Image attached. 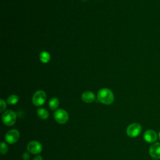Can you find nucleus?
I'll list each match as a JSON object with an SVG mask.
<instances>
[{"instance_id":"f257e3e1","label":"nucleus","mask_w":160,"mask_h":160,"mask_svg":"<svg viewBox=\"0 0 160 160\" xmlns=\"http://www.w3.org/2000/svg\"><path fill=\"white\" fill-rule=\"evenodd\" d=\"M97 97L101 102L106 105L112 104L114 99L112 92L108 88H102L100 89L98 92Z\"/></svg>"},{"instance_id":"f03ea898","label":"nucleus","mask_w":160,"mask_h":160,"mask_svg":"<svg viewBox=\"0 0 160 160\" xmlns=\"http://www.w3.org/2000/svg\"><path fill=\"white\" fill-rule=\"evenodd\" d=\"M2 120L5 125L8 126H12L16 122V114L11 110H7L2 114Z\"/></svg>"},{"instance_id":"7ed1b4c3","label":"nucleus","mask_w":160,"mask_h":160,"mask_svg":"<svg viewBox=\"0 0 160 160\" xmlns=\"http://www.w3.org/2000/svg\"><path fill=\"white\" fill-rule=\"evenodd\" d=\"M142 128L139 123H132L128 126L126 129V133L131 138H135L139 135L141 132Z\"/></svg>"},{"instance_id":"20e7f679","label":"nucleus","mask_w":160,"mask_h":160,"mask_svg":"<svg viewBox=\"0 0 160 160\" xmlns=\"http://www.w3.org/2000/svg\"><path fill=\"white\" fill-rule=\"evenodd\" d=\"M54 118L58 123L63 124L68 122L69 119V115L65 110L59 109L54 112Z\"/></svg>"},{"instance_id":"39448f33","label":"nucleus","mask_w":160,"mask_h":160,"mask_svg":"<svg viewBox=\"0 0 160 160\" xmlns=\"http://www.w3.org/2000/svg\"><path fill=\"white\" fill-rule=\"evenodd\" d=\"M32 102L34 105L39 106L42 105L46 99V94L44 91L39 90L36 91L32 96Z\"/></svg>"},{"instance_id":"423d86ee","label":"nucleus","mask_w":160,"mask_h":160,"mask_svg":"<svg viewBox=\"0 0 160 160\" xmlns=\"http://www.w3.org/2000/svg\"><path fill=\"white\" fill-rule=\"evenodd\" d=\"M19 138V132L16 129H11L5 135V140L9 144L15 143Z\"/></svg>"},{"instance_id":"0eeeda50","label":"nucleus","mask_w":160,"mask_h":160,"mask_svg":"<svg viewBox=\"0 0 160 160\" xmlns=\"http://www.w3.org/2000/svg\"><path fill=\"white\" fill-rule=\"evenodd\" d=\"M27 149L31 153L36 154H39L42 151V146L40 142L36 141H32L28 144Z\"/></svg>"},{"instance_id":"6e6552de","label":"nucleus","mask_w":160,"mask_h":160,"mask_svg":"<svg viewBox=\"0 0 160 160\" xmlns=\"http://www.w3.org/2000/svg\"><path fill=\"white\" fill-rule=\"evenodd\" d=\"M150 156L154 159H160V142H156L152 144L149 149Z\"/></svg>"},{"instance_id":"1a4fd4ad","label":"nucleus","mask_w":160,"mask_h":160,"mask_svg":"<svg viewBox=\"0 0 160 160\" xmlns=\"http://www.w3.org/2000/svg\"><path fill=\"white\" fill-rule=\"evenodd\" d=\"M144 140L149 143L155 142L158 139L157 133L152 129H148L146 131L143 135Z\"/></svg>"},{"instance_id":"9d476101","label":"nucleus","mask_w":160,"mask_h":160,"mask_svg":"<svg viewBox=\"0 0 160 160\" xmlns=\"http://www.w3.org/2000/svg\"><path fill=\"white\" fill-rule=\"evenodd\" d=\"M82 100L87 103H90L95 100V95L91 91H86L82 94Z\"/></svg>"},{"instance_id":"9b49d317","label":"nucleus","mask_w":160,"mask_h":160,"mask_svg":"<svg viewBox=\"0 0 160 160\" xmlns=\"http://www.w3.org/2000/svg\"><path fill=\"white\" fill-rule=\"evenodd\" d=\"M37 114L38 116L42 119H46L49 117L48 111L44 108H39L37 110Z\"/></svg>"},{"instance_id":"f8f14e48","label":"nucleus","mask_w":160,"mask_h":160,"mask_svg":"<svg viewBox=\"0 0 160 160\" xmlns=\"http://www.w3.org/2000/svg\"><path fill=\"white\" fill-rule=\"evenodd\" d=\"M39 58L42 62L47 63L49 61V60L51 59V56L48 52L42 51L41 52V54L39 55Z\"/></svg>"},{"instance_id":"ddd939ff","label":"nucleus","mask_w":160,"mask_h":160,"mask_svg":"<svg viewBox=\"0 0 160 160\" xmlns=\"http://www.w3.org/2000/svg\"><path fill=\"white\" fill-rule=\"evenodd\" d=\"M59 101L57 98H52L49 102V106L51 109L55 110L59 106Z\"/></svg>"},{"instance_id":"4468645a","label":"nucleus","mask_w":160,"mask_h":160,"mask_svg":"<svg viewBox=\"0 0 160 160\" xmlns=\"http://www.w3.org/2000/svg\"><path fill=\"white\" fill-rule=\"evenodd\" d=\"M18 101H19V97L15 94H12L9 96L7 99L8 103L11 105L16 104L18 102Z\"/></svg>"},{"instance_id":"2eb2a0df","label":"nucleus","mask_w":160,"mask_h":160,"mask_svg":"<svg viewBox=\"0 0 160 160\" xmlns=\"http://www.w3.org/2000/svg\"><path fill=\"white\" fill-rule=\"evenodd\" d=\"M8 151V147L6 145V144L4 142H2L1 144V153L2 154H6Z\"/></svg>"},{"instance_id":"dca6fc26","label":"nucleus","mask_w":160,"mask_h":160,"mask_svg":"<svg viewBox=\"0 0 160 160\" xmlns=\"http://www.w3.org/2000/svg\"><path fill=\"white\" fill-rule=\"evenodd\" d=\"M6 108V104L5 102V101L3 100V99H1L0 100V108H1V110H0V112H3L5 109Z\"/></svg>"},{"instance_id":"f3484780","label":"nucleus","mask_w":160,"mask_h":160,"mask_svg":"<svg viewBox=\"0 0 160 160\" xmlns=\"http://www.w3.org/2000/svg\"><path fill=\"white\" fill-rule=\"evenodd\" d=\"M30 158V156L28 152H24L22 154V159L23 160H29Z\"/></svg>"},{"instance_id":"a211bd4d","label":"nucleus","mask_w":160,"mask_h":160,"mask_svg":"<svg viewBox=\"0 0 160 160\" xmlns=\"http://www.w3.org/2000/svg\"><path fill=\"white\" fill-rule=\"evenodd\" d=\"M33 160H42V157H41V156L38 155V156H36L34 158Z\"/></svg>"},{"instance_id":"6ab92c4d","label":"nucleus","mask_w":160,"mask_h":160,"mask_svg":"<svg viewBox=\"0 0 160 160\" xmlns=\"http://www.w3.org/2000/svg\"><path fill=\"white\" fill-rule=\"evenodd\" d=\"M158 137H159V139L160 140V131L159 132V134H158Z\"/></svg>"},{"instance_id":"aec40b11","label":"nucleus","mask_w":160,"mask_h":160,"mask_svg":"<svg viewBox=\"0 0 160 160\" xmlns=\"http://www.w3.org/2000/svg\"><path fill=\"white\" fill-rule=\"evenodd\" d=\"M152 160H158V159H152Z\"/></svg>"},{"instance_id":"412c9836","label":"nucleus","mask_w":160,"mask_h":160,"mask_svg":"<svg viewBox=\"0 0 160 160\" xmlns=\"http://www.w3.org/2000/svg\"><path fill=\"white\" fill-rule=\"evenodd\" d=\"M83 1H85V0H83Z\"/></svg>"}]
</instances>
